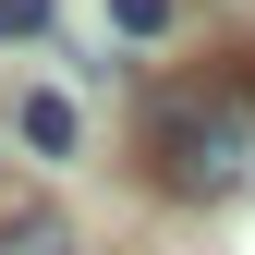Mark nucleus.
<instances>
[{
  "label": "nucleus",
  "mask_w": 255,
  "mask_h": 255,
  "mask_svg": "<svg viewBox=\"0 0 255 255\" xmlns=\"http://www.w3.org/2000/svg\"><path fill=\"white\" fill-rule=\"evenodd\" d=\"M146 158L170 195H207V207L255 195V85H170L146 110Z\"/></svg>",
  "instance_id": "nucleus-1"
},
{
  "label": "nucleus",
  "mask_w": 255,
  "mask_h": 255,
  "mask_svg": "<svg viewBox=\"0 0 255 255\" xmlns=\"http://www.w3.org/2000/svg\"><path fill=\"white\" fill-rule=\"evenodd\" d=\"M12 122H24V146H37V158H73V98H24Z\"/></svg>",
  "instance_id": "nucleus-2"
},
{
  "label": "nucleus",
  "mask_w": 255,
  "mask_h": 255,
  "mask_svg": "<svg viewBox=\"0 0 255 255\" xmlns=\"http://www.w3.org/2000/svg\"><path fill=\"white\" fill-rule=\"evenodd\" d=\"M110 24L122 37H170V0H110Z\"/></svg>",
  "instance_id": "nucleus-3"
},
{
  "label": "nucleus",
  "mask_w": 255,
  "mask_h": 255,
  "mask_svg": "<svg viewBox=\"0 0 255 255\" xmlns=\"http://www.w3.org/2000/svg\"><path fill=\"white\" fill-rule=\"evenodd\" d=\"M0 243H12V255H73V243H61V219H12Z\"/></svg>",
  "instance_id": "nucleus-4"
},
{
  "label": "nucleus",
  "mask_w": 255,
  "mask_h": 255,
  "mask_svg": "<svg viewBox=\"0 0 255 255\" xmlns=\"http://www.w3.org/2000/svg\"><path fill=\"white\" fill-rule=\"evenodd\" d=\"M0 37H49V0H0Z\"/></svg>",
  "instance_id": "nucleus-5"
}]
</instances>
